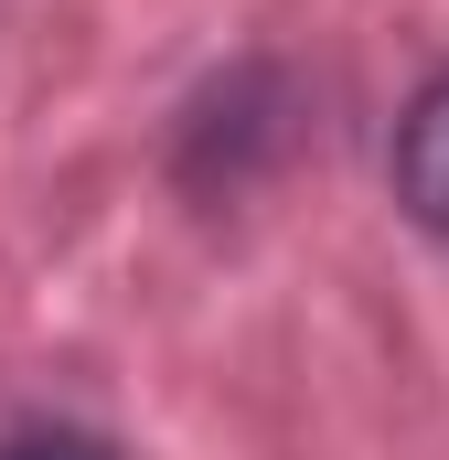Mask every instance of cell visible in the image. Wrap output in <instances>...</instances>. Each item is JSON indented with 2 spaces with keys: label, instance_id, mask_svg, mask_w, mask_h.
Here are the masks:
<instances>
[{
  "label": "cell",
  "instance_id": "6da1fadb",
  "mask_svg": "<svg viewBox=\"0 0 449 460\" xmlns=\"http://www.w3.org/2000/svg\"><path fill=\"white\" fill-rule=\"evenodd\" d=\"M385 172H396V204H407V226L449 235V65L428 75V86H418V97H407Z\"/></svg>",
  "mask_w": 449,
  "mask_h": 460
},
{
  "label": "cell",
  "instance_id": "7a4b0ae2",
  "mask_svg": "<svg viewBox=\"0 0 449 460\" xmlns=\"http://www.w3.org/2000/svg\"><path fill=\"white\" fill-rule=\"evenodd\" d=\"M0 460H118V450L97 439V429H11Z\"/></svg>",
  "mask_w": 449,
  "mask_h": 460
}]
</instances>
